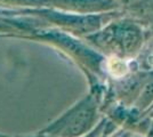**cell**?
<instances>
[{"label":"cell","instance_id":"1","mask_svg":"<svg viewBox=\"0 0 153 137\" xmlns=\"http://www.w3.org/2000/svg\"><path fill=\"white\" fill-rule=\"evenodd\" d=\"M108 70L115 77H121L127 72V65L118 59H112L108 63Z\"/></svg>","mask_w":153,"mask_h":137}]
</instances>
